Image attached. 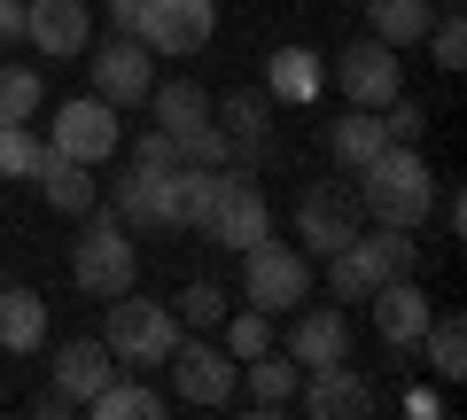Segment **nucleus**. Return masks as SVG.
I'll list each match as a JSON object with an SVG mask.
<instances>
[{
	"instance_id": "f257e3e1",
	"label": "nucleus",
	"mask_w": 467,
	"mask_h": 420,
	"mask_svg": "<svg viewBox=\"0 0 467 420\" xmlns=\"http://www.w3.org/2000/svg\"><path fill=\"white\" fill-rule=\"evenodd\" d=\"M358 210H367L374 226H405V234H420V219L436 210V171L420 164L413 140H382V149L358 164Z\"/></svg>"
},
{
	"instance_id": "f03ea898",
	"label": "nucleus",
	"mask_w": 467,
	"mask_h": 420,
	"mask_svg": "<svg viewBox=\"0 0 467 420\" xmlns=\"http://www.w3.org/2000/svg\"><path fill=\"white\" fill-rule=\"evenodd\" d=\"M405 272H420V241L405 226H374V234H350L343 250H327L335 303H367L382 281H405Z\"/></svg>"
},
{
	"instance_id": "7ed1b4c3",
	"label": "nucleus",
	"mask_w": 467,
	"mask_h": 420,
	"mask_svg": "<svg viewBox=\"0 0 467 420\" xmlns=\"http://www.w3.org/2000/svg\"><path fill=\"white\" fill-rule=\"evenodd\" d=\"M133 272H140L133 234H125L109 210H86V219H78V241H70V281H78L94 303H109V296L133 288Z\"/></svg>"
},
{
	"instance_id": "20e7f679",
	"label": "nucleus",
	"mask_w": 467,
	"mask_h": 420,
	"mask_svg": "<svg viewBox=\"0 0 467 420\" xmlns=\"http://www.w3.org/2000/svg\"><path fill=\"white\" fill-rule=\"evenodd\" d=\"M101 343H109L117 366L133 374H156L171 358V343H180V320H171V303H149V296H109V320H101Z\"/></svg>"
},
{
	"instance_id": "39448f33",
	"label": "nucleus",
	"mask_w": 467,
	"mask_h": 420,
	"mask_svg": "<svg viewBox=\"0 0 467 420\" xmlns=\"http://www.w3.org/2000/svg\"><path fill=\"white\" fill-rule=\"evenodd\" d=\"M312 296V265L296 257V241H250L242 250V303H257V312H273V320H288L296 303Z\"/></svg>"
},
{
	"instance_id": "423d86ee",
	"label": "nucleus",
	"mask_w": 467,
	"mask_h": 420,
	"mask_svg": "<svg viewBox=\"0 0 467 420\" xmlns=\"http://www.w3.org/2000/svg\"><path fill=\"white\" fill-rule=\"evenodd\" d=\"M327 86H343V101L350 109H389V101L405 94V63H398V47L389 39H350L343 55L327 63Z\"/></svg>"
},
{
	"instance_id": "0eeeda50",
	"label": "nucleus",
	"mask_w": 467,
	"mask_h": 420,
	"mask_svg": "<svg viewBox=\"0 0 467 420\" xmlns=\"http://www.w3.org/2000/svg\"><path fill=\"white\" fill-rule=\"evenodd\" d=\"M101 195L125 234H171V164H117Z\"/></svg>"
},
{
	"instance_id": "6e6552de",
	"label": "nucleus",
	"mask_w": 467,
	"mask_h": 420,
	"mask_svg": "<svg viewBox=\"0 0 467 420\" xmlns=\"http://www.w3.org/2000/svg\"><path fill=\"white\" fill-rule=\"evenodd\" d=\"M133 39L149 55H202L218 39V0H140Z\"/></svg>"
},
{
	"instance_id": "1a4fd4ad",
	"label": "nucleus",
	"mask_w": 467,
	"mask_h": 420,
	"mask_svg": "<svg viewBox=\"0 0 467 420\" xmlns=\"http://www.w3.org/2000/svg\"><path fill=\"white\" fill-rule=\"evenodd\" d=\"M202 234L218 241V250H250V241H265L273 234V202H265V187L250 179V171H218V202H211V226H202Z\"/></svg>"
},
{
	"instance_id": "9d476101",
	"label": "nucleus",
	"mask_w": 467,
	"mask_h": 420,
	"mask_svg": "<svg viewBox=\"0 0 467 420\" xmlns=\"http://www.w3.org/2000/svg\"><path fill=\"white\" fill-rule=\"evenodd\" d=\"M358 219H367V210H358V187H343V179H312L296 195V241L312 257L343 250V241L358 234Z\"/></svg>"
},
{
	"instance_id": "9b49d317",
	"label": "nucleus",
	"mask_w": 467,
	"mask_h": 420,
	"mask_svg": "<svg viewBox=\"0 0 467 420\" xmlns=\"http://www.w3.org/2000/svg\"><path fill=\"white\" fill-rule=\"evenodd\" d=\"M117 140H125L117 109H109L101 94H78V101H63V109H55L47 149H55V156H70V164H109V156H117Z\"/></svg>"
},
{
	"instance_id": "f8f14e48",
	"label": "nucleus",
	"mask_w": 467,
	"mask_h": 420,
	"mask_svg": "<svg viewBox=\"0 0 467 420\" xmlns=\"http://www.w3.org/2000/svg\"><path fill=\"white\" fill-rule=\"evenodd\" d=\"M171 397L195 405V413H218V405H234V382H242V366H234L218 343H171Z\"/></svg>"
},
{
	"instance_id": "ddd939ff",
	"label": "nucleus",
	"mask_w": 467,
	"mask_h": 420,
	"mask_svg": "<svg viewBox=\"0 0 467 420\" xmlns=\"http://www.w3.org/2000/svg\"><path fill=\"white\" fill-rule=\"evenodd\" d=\"M149 86H156V55L140 47L133 32H109L94 47V94L109 101V109H133V101H149Z\"/></svg>"
},
{
	"instance_id": "4468645a",
	"label": "nucleus",
	"mask_w": 467,
	"mask_h": 420,
	"mask_svg": "<svg viewBox=\"0 0 467 420\" xmlns=\"http://www.w3.org/2000/svg\"><path fill=\"white\" fill-rule=\"evenodd\" d=\"M281 351L296 358V374L350 358V320H343V303H312V296H304L296 312H288V343H281Z\"/></svg>"
},
{
	"instance_id": "2eb2a0df",
	"label": "nucleus",
	"mask_w": 467,
	"mask_h": 420,
	"mask_svg": "<svg viewBox=\"0 0 467 420\" xmlns=\"http://www.w3.org/2000/svg\"><path fill=\"white\" fill-rule=\"evenodd\" d=\"M24 39H32L47 63L94 47V0H24Z\"/></svg>"
},
{
	"instance_id": "dca6fc26",
	"label": "nucleus",
	"mask_w": 467,
	"mask_h": 420,
	"mask_svg": "<svg viewBox=\"0 0 467 420\" xmlns=\"http://www.w3.org/2000/svg\"><path fill=\"white\" fill-rule=\"evenodd\" d=\"M367 312H374V335H382L389 351H413L436 303H429V288H420V272H405V281H382V288H374Z\"/></svg>"
},
{
	"instance_id": "f3484780",
	"label": "nucleus",
	"mask_w": 467,
	"mask_h": 420,
	"mask_svg": "<svg viewBox=\"0 0 467 420\" xmlns=\"http://www.w3.org/2000/svg\"><path fill=\"white\" fill-rule=\"evenodd\" d=\"M304 413H312V420H367L374 413V382L350 366V358L312 366V374H304Z\"/></svg>"
},
{
	"instance_id": "a211bd4d",
	"label": "nucleus",
	"mask_w": 467,
	"mask_h": 420,
	"mask_svg": "<svg viewBox=\"0 0 467 420\" xmlns=\"http://www.w3.org/2000/svg\"><path fill=\"white\" fill-rule=\"evenodd\" d=\"M211 118H218V133H226V156H234V171H250L257 156H265V140H273V101H265V86H242V94H226V101H211Z\"/></svg>"
},
{
	"instance_id": "6ab92c4d",
	"label": "nucleus",
	"mask_w": 467,
	"mask_h": 420,
	"mask_svg": "<svg viewBox=\"0 0 467 420\" xmlns=\"http://www.w3.org/2000/svg\"><path fill=\"white\" fill-rule=\"evenodd\" d=\"M32 187L47 195L55 219H86V210H101V179H94V164H70V156H55V149L39 156Z\"/></svg>"
},
{
	"instance_id": "aec40b11",
	"label": "nucleus",
	"mask_w": 467,
	"mask_h": 420,
	"mask_svg": "<svg viewBox=\"0 0 467 420\" xmlns=\"http://www.w3.org/2000/svg\"><path fill=\"white\" fill-rule=\"evenodd\" d=\"M109 374H117V358H109V343H101V335H70V343H55V389H63L78 413H86V397H94Z\"/></svg>"
},
{
	"instance_id": "412c9836",
	"label": "nucleus",
	"mask_w": 467,
	"mask_h": 420,
	"mask_svg": "<svg viewBox=\"0 0 467 420\" xmlns=\"http://www.w3.org/2000/svg\"><path fill=\"white\" fill-rule=\"evenodd\" d=\"M47 343V296L39 288H24V281H8L0 288V351H39Z\"/></svg>"
},
{
	"instance_id": "4be33fe9",
	"label": "nucleus",
	"mask_w": 467,
	"mask_h": 420,
	"mask_svg": "<svg viewBox=\"0 0 467 420\" xmlns=\"http://www.w3.org/2000/svg\"><path fill=\"white\" fill-rule=\"evenodd\" d=\"M319 86H327V63H319L312 47H273L265 55V101H312Z\"/></svg>"
},
{
	"instance_id": "5701e85b",
	"label": "nucleus",
	"mask_w": 467,
	"mask_h": 420,
	"mask_svg": "<svg viewBox=\"0 0 467 420\" xmlns=\"http://www.w3.org/2000/svg\"><path fill=\"white\" fill-rule=\"evenodd\" d=\"M358 8H367V32L374 39H389V47H420V32H429L436 24V8L429 0H358Z\"/></svg>"
},
{
	"instance_id": "b1692460",
	"label": "nucleus",
	"mask_w": 467,
	"mask_h": 420,
	"mask_svg": "<svg viewBox=\"0 0 467 420\" xmlns=\"http://www.w3.org/2000/svg\"><path fill=\"white\" fill-rule=\"evenodd\" d=\"M149 109H156V133H195V125H211V94H202L195 78H171V86H149Z\"/></svg>"
},
{
	"instance_id": "393cba45",
	"label": "nucleus",
	"mask_w": 467,
	"mask_h": 420,
	"mask_svg": "<svg viewBox=\"0 0 467 420\" xmlns=\"http://www.w3.org/2000/svg\"><path fill=\"white\" fill-rule=\"evenodd\" d=\"M211 202H218V171L211 164H171V226L202 234V226H211Z\"/></svg>"
},
{
	"instance_id": "a878e982",
	"label": "nucleus",
	"mask_w": 467,
	"mask_h": 420,
	"mask_svg": "<svg viewBox=\"0 0 467 420\" xmlns=\"http://www.w3.org/2000/svg\"><path fill=\"white\" fill-rule=\"evenodd\" d=\"M218 335H226L218 351H226L234 366H250V358L281 351V320H273V312H257V303H250V312H226V320H218Z\"/></svg>"
},
{
	"instance_id": "bb28decb",
	"label": "nucleus",
	"mask_w": 467,
	"mask_h": 420,
	"mask_svg": "<svg viewBox=\"0 0 467 420\" xmlns=\"http://www.w3.org/2000/svg\"><path fill=\"white\" fill-rule=\"evenodd\" d=\"M382 140H389V133H382V109H343V118L327 125V156H335L343 171H358Z\"/></svg>"
},
{
	"instance_id": "cd10ccee",
	"label": "nucleus",
	"mask_w": 467,
	"mask_h": 420,
	"mask_svg": "<svg viewBox=\"0 0 467 420\" xmlns=\"http://www.w3.org/2000/svg\"><path fill=\"white\" fill-rule=\"evenodd\" d=\"M413 351H429L436 382H460V374H467V320H460V312H429V327H420Z\"/></svg>"
},
{
	"instance_id": "c85d7f7f",
	"label": "nucleus",
	"mask_w": 467,
	"mask_h": 420,
	"mask_svg": "<svg viewBox=\"0 0 467 420\" xmlns=\"http://www.w3.org/2000/svg\"><path fill=\"white\" fill-rule=\"evenodd\" d=\"M86 413H94V420H156V413H164V397H156L149 382H117V374H109V382L86 397Z\"/></svg>"
},
{
	"instance_id": "c756f323",
	"label": "nucleus",
	"mask_w": 467,
	"mask_h": 420,
	"mask_svg": "<svg viewBox=\"0 0 467 420\" xmlns=\"http://www.w3.org/2000/svg\"><path fill=\"white\" fill-rule=\"evenodd\" d=\"M242 382H250L257 413H281V405L296 397V358H288V351H265V358H250V366H242Z\"/></svg>"
},
{
	"instance_id": "7c9ffc66",
	"label": "nucleus",
	"mask_w": 467,
	"mask_h": 420,
	"mask_svg": "<svg viewBox=\"0 0 467 420\" xmlns=\"http://www.w3.org/2000/svg\"><path fill=\"white\" fill-rule=\"evenodd\" d=\"M39 101H47V78L24 63H0V125H32Z\"/></svg>"
},
{
	"instance_id": "2f4dec72",
	"label": "nucleus",
	"mask_w": 467,
	"mask_h": 420,
	"mask_svg": "<svg viewBox=\"0 0 467 420\" xmlns=\"http://www.w3.org/2000/svg\"><path fill=\"white\" fill-rule=\"evenodd\" d=\"M226 312H234V303H226V288H218V281H187L180 303H171V320H180V327H218Z\"/></svg>"
},
{
	"instance_id": "473e14b6",
	"label": "nucleus",
	"mask_w": 467,
	"mask_h": 420,
	"mask_svg": "<svg viewBox=\"0 0 467 420\" xmlns=\"http://www.w3.org/2000/svg\"><path fill=\"white\" fill-rule=\"evenodd\" d=\"M39 156H47V140L32 125H0V179H32Z\"/></svg>"
},
{
	"instance_id": "72a5a7b5",
	"label": "nucleus",
	"mask_w": 467,
	"mask_h": 420,
	"mask_svg": "<svg viewBox=\"0 0 467 420\" xmlns=\"http://www.w3.org/2000/svg\"><path fill=\"white\" fill-rule=\"evenodd\" d=\"M420 39H429L436 70H467V24H460V8H436V24Z\"/></svg>"
},
{
	"instance_id": "f704fd0d",
	"label": "nucleus",
	"mask_w": 467,
	"mask_h": 420,
	"mask_svg": "<svg viewBox=\"0 0 467 420\" xmlns=\"http://www.w3.org/2000/svg\"><path fill=\"white\" fill-rule=\"evenodd\" d=\"M171 149H180V164H211V171H226V164H234V156H226V133H218V118H211V125H195V133H180Z\"/></svg>"
},
{
	"instance_id": "c9c22d12",
	"label": "nucleus",
	"mask_w": 467,
	"mask_h": 420,
	"mask_svg": "<svg viewBox=\"0 0 467 420\" xmlns=\"http://www.w3.org/2000/svg\"><path fill=\"white\" fill-rule=\"evenodd\" d=\"M382 133H389V140H420V133H429V118H420L413 94H398V101L382 109Z\"/></svg>"
},
{
	"instance_id": "e433bc0d",
	"label": "nucleus",
	"mask_w": 467,
	"mask_h": 420,
	"mask_svg": "<svg viewBox=\"0 0 467 420\" xmlns=\"http://www.w3.org/2000/svg\"><path fill=\"white\" fill-rule=\"evenodd\" d=\"M133 164H180L171 133H140V140H133Z\"/></svg>"
},
{
	"instance_id": "4c0bfd02",
	"label": "nucleus",
	"mask_w": 467,
	"mask_h": 420,
	"mask_svg": "<svg viewBox=\"0 0 467 420\" xmlns=\"http://www.w3.org/2000/svg\"><path fill=\"white\" fill-rule=\"evenodd\" d=\"M436 413H444L436 389H405V420H436Z\"/></svg>"
},
{
	"instance_id": "58836bf2",
	"label": "nucleus",
	"mask_w": 467,
	"mask_h": 420,
	"mask_svg": "<svg viewBox=\"0 0 467 420\" xmlns=\"http://www.w3.org/2000/svg\"><path fill=\"white\" fill-rule=\"evenodd\" d=\"M24 39V0H0V47H16Z\"/></svg>"
},
{
	"instance_id": "ea45409f",
	"label": "nucleus",
	"mask_w": 467,
	"mask_h": 420,
	"mask_svg": "<svg viewBox=\"0 0 467 420\" xmlns=\"http://www.w3.org/2000/svg\"><path fill=\"white\" fill-rule=\"evenodd\" d=\"M101 8H109V32H133L140 24V0H101Z\"/></svg>"
},
{
	"instance_id": "a19ab883",
	"label": "nucleus",
	"mask_w": 467,
	"mask_h": 420,
	"mask_svg": "<svg viewBox=\"0 0 467 420\" xmlns=\"http://www.w3.org/2000/svg\"><path fill=\"white\" fill-rule=\"evenodd\" d=\"M32 413H39V420H63V413H78V405H70V397H63V389H47V397H39V405H32Z\"/></svg>"
},
{
	"instance_id": "79ce46f5",
	"label": "nucleus",
	"mask_w": 467,
	"mask_h": 420,
	"mask_svg": "<svg viewBox=\"0 0 467 420\" xmlns=\"http://www.w3.org/2000/svg\"><path fill=\"white\" fill-rule=\"evenodd\" d=\"M436 8H460V0H436Z\"/></svg>"
}]
</instances>
